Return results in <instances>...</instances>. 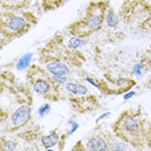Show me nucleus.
<instances>
[{
  "label": "nucleus",
  "instance_id": "f257e3e1",
  "mask_svg": "<svg viewBox=\"0 0 151 151\" xmlns=\"http://www.w3.org/2000/svg\"><path fill=\"white\" fill-rule=\"evenodd\" d=\"M112 132L133 147H141L150 142V125L146 127L145 118L137 110H127L120 114L112 124Z\"/></svg>",
  "mask_w": 151,
  "mask_h": 151
},
{
  "label": "nucleus",
  "instance_id": "f03ea898",
  "mask_svg": "<svg viewBox=\"0 0 151 151\" xmlns=\"http://www.w3.org/2000/svg\"><path fill=\"white\" fill-rule=\"evenodd\" d=\"M119 16L130 30L139 32L151 30V4L145 0H125Z\"/></svg>",
  "mask_w": 151,
  "mask_h": 151
},
{
  "label": "nucleus",
  "instance_id": "7ed1b4c3",
  "mask_svg": "<svg viewBox=\"0 0 151 151\" xmlns=\"http://www.w3.org/2000/svg\"><path fill=\"white\" fill-rule=\"evenodd\" d=\"M36 23V17L26 11L1 12V36L12 40L22 36Z\"/></svg>",
  "mask_w": 151,
  "mask_h": 151
},
{
  "label": "nucleus",
  "instance_id": "20e7f679",
  "mask_svg": "<svg viewBox=\"0 0 151 151\" xmlns=\"http://www.w3.org/2000/svg\"><path fill=\"white\" fill-rule=\"evenodd\" d=\"M27 78L31 81V87L35 93L40 94L42 97L47 99H50V101L58 99V96H60L58 89H60V87L57 84H54L52 75L47 70H43L39 66L34 65L30 68Z\"/></svg>",
  "mask_w": 151,
  "mask_h": 151
},
{
  "label": "nucleus",
  "instance_id": "39448f33",
  "mask_svg": "<svg viewBox=\"0 0 151 151\" xmlns=\"http://www.w3.org/2000/svg\"><path fill=\"white\" fill-rule=\"evenodd\" d=\"M109 4H110L109 0H94V1L88 4L83 22L85 23V26L88 27L92 34L97 32L102 29V26L105 23L106 9H107Z\"/></svg>",
  "mask_w": 151,
  "mask_h": 151
},
{
  "label": "nucleus",
  "instance_id": "423d86ee",
  "mask_svg": "<svg viewBox=\"0 0 151 151\" xmlns=\"http://www.w3.org/2000/svg\"><path fill=\"white\" fill-rule=\"evenodd\" d=\"M32 114V107L30 104H23L21 106H18L14 111L12 112L11 118H9V130H14L19 129L23 125L27 124L30 119H31Z\"/></svg>",
  "mask_w": 151,
  "mask_h": 151
},
{
  "label": "nucleus",
  "instance_id": "0eeeda50",
  "mask_svg": "<svg viewBox=\"0 0 151 151\" xmlns=\"http://www.w3.org/2000/svg\"><path fill=\"white\" fill-rule=\"evenodd\" d=\"M109 137L110 134H92L88 137L85 142L84 150L88 151H107L110 150L109 146Z\"/></svg>",
  "mask_w": 151,
  "mask_h": 151
},
{
  "label": "nucleus",
  "instance_id": "6e6552de",
  "mask_svg": "<svg viewBox=\"0 0 151 151\" xmlns=\"http://www.w3.org/2000/svg\"><path fill=\"white\" fill-rule=\"evenodd\" d=\"M71 105L75 110H78L79 112H87L92 111V110L98 107V101L96 96H84V97H75L71 98Z\"/></svg>",
  "mask_w": 151,
  "mask_h": 151
},
{
  "label": "nucleus",
  "instance_id": "1a4fd4ad",
  "mask_svg": "<svg viewBox=\"0 0 151 151\" xmlns=\"http://www.w3.org/2000/svg\"><path fill=\"white\" fill-rule=\"evenodd\" d=\"M45 70L49 73L52 76L56 75H70L71 70L65 62L61 60H56V58H50V60L45 61Z\"/></svg>",
  "mask_w": 151,
  "mask_h": 151
},
{
  "label": "nucleus",
  "instance_id": "9d476101",
  "mask_svg": "<svg viewBox=\"0 0 151 151\" xmlns=\"http://www.w3.org/2000/svg\"><path fill=\"white\" fill-rule=\"evenodd\" d=\"M65 91L73 97H84V96L89 94V89L83 83H76V81L70 80L65 84Z\"/></svg>",
  "mask_w": 151,
  "mask_h": 151
},
{
  "label": "nucleus",
  "instance_id": "9b49d317",
  "mask_svg": "<svg viewBox=\"0 0 151 151\" xmlns=\"http://www.w3.org/2000/svg\"><path fill=\"white\" fill-rule=\"evenodd\" d=\"M40 143L45 150H52L54 146L60 143V134L57 130H52L48 134H44L40 137Z\"/></svg>",
  "mask_w": 151,
  "mask_h": 151
},
{
  "label": "nucleus",
  "instance_id": "f8f14e48",
  "mask_svg": "<svg viewBox=\"0 0 151 151\" xmlns=\"http://www.w3.org/2000/svg\"><path fill=\"white\" fill-rule=\"evenodd\" d=\"M120 22H122L120 16L109 4L107 9H106V14H105V23H106V26H107L109 29L115 30V29H118V26H119Z\"/></svg>",
  "mask_w": 151,
  "mask_h": 151
},
{
  "label": "nucleus",
  "instance_id": "ddd939ff",
  "mask_svg": "<svg viewBox=\"0 0 151 151\" xmlns=\"http://www.w3.org/2000/svg\"><path fill=\"white\" fill-rule=\"evenodd\" d=\"M30 4V0H1L3 11H22Z\"/></svg>",
  "mask_w": 151,
  "mask_h": 151
},
{
  "label": "nucleus",
  "instance_id": "4468645a",
  "mask_svg": "<svg viewBox=\"0 0 151 151\" xmlns=\"http://www.w3.org/2000/svg\"><path fill=\"white\" fill-rule=\"evenodd\" d=\"M109 146H110V150H114V151H116V150H130L133 147V146H129L128 142H125L124 139L119 138V137H116V136L114 138L111 134L109 137Z\"/></svg>",
  "mask_w": 151,
  "mask_h": 151
},
{
  "label": "nucleus",
  "instance_id": "2eb2a0df",
  "mask_svg": "<svg viewBox=\"0 0 151 151\" xmlns=\"http://www.w3.org/2000/svg\"><path fill=\"white\" fill-rule=\"evenodd\" d=\"M31 61H32V53H25L22 57H19L18 61H17L16 68L18 71L26 70V68L30 67V65H31Z\"/></svg>",
  "mask_w": 151,
  "mask_h": 151
},
{
  "label": "nucleus",
  "instance_id": "dca6fc26",
  "mask_svg": "<svg viewBox=\"0 0 151 151\" xmlns=\"http://www.w3.org/2000/svg\"><path fill=\"white\" fill-rule=\"evenodd\" d=\"M85 44H87V40H85V37H81V36H76V35H71L68 37V47L71 48V49L76 50L79 48L84 47Z\"/></svg>",
  "mask_w": 151,
  "mask_h": 151
},
{
  "label": "nucleus",
  "instance_id": "f3484780",
  "mask_svg": "<svg viewBox=\"0 0 151 151\" xmlns=\"http://www.w3.org/2000/svg\"><path fill=\"white\" fill-rule=\"evenodd\" d=\"M67 0H43L42 6L44 8V11H53V9L60 8L61 5H63Z\"/></svg>",
  "mask_w": 151,
  "mask_h": 151
},
{
  "label": "nucleus",
  "instance_id": "a211bd4d",
  "mask_svg": "<svg viewBox=\"0 0 151 151\" xmlns=\"http://www.w3.org/2000/svg\"><path fill=\"white\" fill-rule=\"evenodd\" d=\"M146 66H145V63L143 62H137L134 66H133V75H134V76H137V78H139V76H142L143 74L146 73Z\"/></svg>",
  "mask_w": 151,
  "mask_h": 151
},
{
  "label": "nucleus",
  "instance_id": "6ab92c4d",
  "mask_svg": "<svg viewBox=\"0 0 151 151\" xmlns=\"http://www.w3.org/2000/svg\"><path fill=\"white\" fill-rule=\"evenodd\" d=\"M54 84H57L58 87L60 85H65L68 81V76L67 75H56V76H52Z\"/></svg>",
  "mask_w": 151,
  "mask_h": 151
},
{
  "label": "nucleus",
  "instance_id": "aec40b11",
  "mask_svg": "<svg viewBox=\"0 0 151 151\" xmlns=\"http://www.w3.org/2000/svg\"><path fill=\"white\" fill-rule=\"evenodd\" d=\"M50 112V105L49 104H43L37 110V114H39L40 118H44L45 115H48Z\"/></svg>",
  "mask_w": 151,
  "mask_h": 151
},
{
  "label": "nucleus",
  "instance_id": "412c9836",
  "mask_svg": "<svg viewBox=\"0 0 151 151\" xmlns=\"http://www.w3.org/2000/svg\"><path fill=\"white\" fill-rule=\"evenodd\" d=\"M84 80H87L89 84H92L94 88H97V89H102V85H101V83H98L97 80H96L94 78H92V76H89V75H87V76L84 78Z\"/></svg>",
  "mask_w": 151,
  "mask_h": 151
},
{
  "label": "nucleus",
  "instance_id": "4be33fe9",
  "mask_svg": "<svg viewBox=\"0 0 151 151\" xmlns=\"http://www.w3.org/2000/svg\"><path fill=\"white\" fill-rule=\"evenodd\" d=\"M68 124L71 125V128H70V130H68L67 136H71V134H74V133L78 130V128H79V123H78V122H75V120H70V122H68Z\"/></svg>",
  "mask_w": 151,
  "mask_h": 151
},
{
  "label": "nucleus",
  "instance_id": "5701e85b",
  "mask_svg": "<svg viewBox=\"0 0 151 151\" xmlns=\"http://www.w3.org/2000/svg\"><path fill=\"white\" fill-rule=\"evenodd\" d=\"M134 96H136L134 91H129V92H127V93H124V96H123V99H124V101H128V99L134 97Z\"/></svg>",
  "mask_w": 151,
  "mask_h": 151
},
{
  "label": "nucleus",
  "instance_id": "b1692460",
  "mask_svg": "<svg viewBox=\"0 0 151 151\" xmlns=\"http://www.w3.org/2000/svg\"><path fill=\"white\" fill-rule=\"evenodd\" d=\"M109 116H110V112H105V114L99 115V116H98V118H97V119H96V123H97V124H98V123H101V122H102V120H104V119H106V118H109Z\"/></svg>",
  "mask_w": 151,
  "mask_h": 151
},
{
  "label": "nucleus",
  "instance_id": "393cba45",
  "mask_svg": "<svg viewBox=\"0 0 151 151\" xmlns=\"http://www.w3.org/2000/svg\"><path fill=\"white\" fill-rule=\"evenodd\" d=\"M150 142H151V125H150Z\"/></svg>",
  "mask_w": 151,
  "mask_h": 151
}]
</instances>
